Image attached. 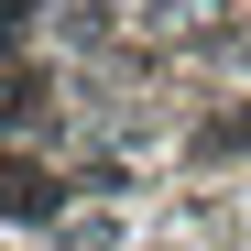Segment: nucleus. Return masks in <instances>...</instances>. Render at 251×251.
<instances>
[{"instance_id":"obj_1","label":"nucleus","mask_w":251,"mask_h":251,"mask_svg":"<svg viewBox=\"0 0 251 251\" xmlns=\"http://www.w3.org/2000/svg\"><path fill=\"white\" fill-rule=\"evenodd\" d=\"M131 33L153 55H229L240 44V0H142Z\"/></svg>"},{"instance_id":"obj_2","label":"nucleus","mask_w":251,"mask_h":251,"mask_svg":"<svg viewBox=\"0 0 251 251\" xmlns=\"http://www.w3.org/2000/svg\"><path fill=\"white\" fill-rule=\"evenodd\" d=\"M0 219H55V175L22 153H0Z\"/></svg>"},{"instance_id":"obj_3","label":"nucleus","mask_w":251,"mask_h":251,"mask_svg":"<svg viewBox=\"0 0 251 251\" xmlns=\"http://www.w3.org/2000/svg\"><path fill=\"white\" fill-rule=\"evenodd\" d=\"M55 251H120V219L88 207V219H55Z\"/></svg>"}]
</instances>
